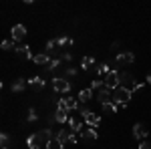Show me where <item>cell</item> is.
Wrapping results in <instances>:
<instances>
[{"instance_id": "4", "label": "cell", "mask_w": 151, "mask_h": 149, "mask_svg": "<svg viewBox=\"0 0 151 149\" xmlns=\"http://www.w3.org/2000/svg\"><path fill=\"white\" fill-rule=\"evenodd\" d=\"M81 115H83V119L89 123V127H95V129H97L99 123H101V117L97 113H93L91 109H87V107H81Z\"/></svg>"}, {"instance_id": "33", "label": "cell", "mask_w": 151, "mask_h": 149, "mask_svg": "<svg viewBox=\"0 0 151 149\" xmlns=\"http://www.w3.org/2000/svg\"><path fill=\"white\" fill-rule=\"evenodd\" d=\"M63 60H73V55H70V53H65V55H63Z\"/></svg>"}, {"instance_id": "25", "label": "cell", "mask_w": 151, "mask_h": 149, "mask_svg": "<svg viewBox=\"0 0 151 149\" xmlns=\"http://www.w3.org/2000/svg\"><path fill=\"white\" fill-rule=\"evenodd\" d=\"M0 143H2V149H6V145L10 143V135L8 133H2L0 135Z\"/></svg>"}, {"instance_id": "26", "label": "cell", "mask_w": 151, "mask_h": 149, "mask_svg": "<svg viewBox=\"0 0 151 149\" xmlns=\"http://www.w3.org/2000/svg\"><path fill=\"white\" fill-rule=\"evenodd\" d=\"M58 65H60V58H52V60H50V63L47 65V71H55Z\"/></svg>"}, {"instance_id": "19", "label": "cell", "mask_w": 151, "mask_h": 149, "mask_svg": "<svg viewBox=\"0 0 151 149\" xmlns=\"http://www.w3.org/2000/svg\"><path fill=\"white\" fill-rule=\"evenodd\" d=\"M32 60H35L36 65H42V67L50 63V58H48V55H45V53H40V55H35V58H32Z\"/></svg>"}, {"instance_id": "8", "label": "cell", "mask_w": 151, "mask_h": 149, "mask_svg": "<svg viewBox=\"0 0 151 149\" xmlns=\"http://www.w3.org/2000/svg\"><path fill=\"white\" fill-rule=\"evenodd\" d=\"M97 99L101 101V105L109 103V101H113V91L107 89V87H103V89H99V93H97Z\"/></svg>"}, {"instance_id": "5", "label": "cell", "mask_w": 151, "mask_h": 149, "mask_svg": "<svg viewBox=\"0 0 151 149\" xmlns=\"http://www.w3.org/2000/svg\"><path fill=\"white\" fill-rule=\"evenodd\" d=\"M26 145H28L30 149H40L42 145H47V141L42 139L40 131H38V133H35V135H28V137H26Z\"/></svg>"}, {"instance_id": "30", "label": "cell", "mask_w": 151, "mask_h": 149, "mask_svg": "<svg viewBox=\"0 0 151 149\" xmlns=\"http://www.w3.org/2000/svg\"><path fill=\"white\" fill-rule=\"evenodd\" d=\"M38 119V115H36L35 109H28V121H36Z\"/></svg>"}, {"instance_id": "10", "label": "cell", "mask_w": 151, "mask_h": 149, "mask_svg": "<svg viewBox=\"0 0 151 149\" xmlns=\"http://www.w3.org/2000/svg\"><path fill=\"white\" fill-rule=\"evenodd\" d=\"M137 83L133 79V75H129V73H121V87H125V89H131L133 91V87H135Z\"/></svg>"}, {"instance_id": "34", "label": "cell", "mask_w": 151, "mask_h": 149, "mask_svg": "<svg viewBox=\"0 0 151 149\" xmlns=\"http://www.w3.org/2000/svg\"><path fill=\"white\" fill-rule=\"evenodd\" d=\"M67 75H69V77H73V75H77V69H73V67H70V69H67Z\"/></svg>"}, {"instance_id": "16", "label": "cell", "mask_w": 151, "mask_h": 149, "mask_svg": "<svg viewBox=\"0 0 151 149\" xmlns=\"http://www.w3.org/2000/svg\"><path fill=\"white\" fill-rule=\"evenodd\" d=\"M26 85H28V81H24V79H16L14 83H12V93H22L24 89H26Z\"/></svg>"}, {"instance_id": "21", "label": "cell", "mask_w": 151, "mask_h": 149, "mask_svg": "<svg viewBox=\"0 0 151 149\" xmlns=\"http://www.w3.org/2000/svg\"><path fill=\"white\" fill-rule=\"evenodd\" d=\"M55 137H57L58 141H60V143H65V141H69L70 133H69V129H60V131H58V133L55 135Z\"/></svg>"}, {"instance_id": "32", "label": "cell", "mask_w": 151, "mask_h": 149, "mask_svg": "<svg viewBox=\"0 0 151 149\" xmlns=\"http://www.w3.org/2000/svg\"><path fill=\"white\" fill-rule=\"evenodd\" d=\"M139 149H151V143H149V141H141Z\"/></svg>"}, {"instance_id": "27", "label": "cell", "mask_w": 151, "mask_h": 149, "mask_svg": "<svg viewBox=\"0 0 151 149\" xmlns=\"http://www.w3.org/2000/svg\"><path fill=\"white\" fill-rule=\"evenodd\" d=\"M97 73H99V75H109V73H111V71H109V65H99V67H97Z\"/></svg>"}, {"instance_id": "9", "label": "cell", "mask_w": 151, "mask_h": 149, "mask_svg": "<svg viewBox=\"0 0 151 149\" xmlns=\"http://www.w3.org/2000/svg\"><path fill=\"white\" fill-rule=\"evenodd\" d=\"M24 36H26V28H24L22 24H14L12 26V40L18 42V40H22Z\"/></svg>"}, {"instance_id": "24", "label": "cell", "mask_w": 151, "mask_h": 149, "mask_svg": "<svg viewBox=\"0 0 151 149\" xmlns=\"http://www.w3.org/2000/svg\"><path fill=\"white\" fill-rule=\"evenodd\" d=\"M73 42H75V40H73V38H69V36H58V38H57V45H58V46L73 45Z\"/></svg>"}, {"instance_id": "15", "label": "cell", "mask_w": 151, "mask_h": 149, "mask_svg": "<svg viewBox=\"0 0 151 149\" xmlns=\"http://www.w3.org/2000/svg\"><path fill=\"white\" fill-rule=\"evenodd\" d=\"M16 55H18V57H24V58H28V60H30V58H35V57H32V53H30V46H28V45L16 46Z\"/></svg>"}, {"instance_id": "1", "label": "cell", "mask_w": 151, "mask_h": 149, "mask_svg": "<svg viewBox=\"0 0 151 149\" xmlns=\"http://www.w3.org/2000/svg\"><path fill=\"white\" fill-rule=\"evenodd\" d=\"M131 95H133V91H131V89L117 87L115 91H113V103H115L117 107H127V103L131 101Z\"/></svg>"}, {"instance_id": "17", "label": "cell", "mask_w": 151, "mask_h": 149, "mask_svg": "<svg viewBox=\"0 0 151 149\" xmlns=\"http://www.w3.org/2000/svg\"><path fill=\"white\" fill-rule=\"evenodd\" d=\"M81 137H83V139H87V141H95V139L99 137V135H97V131H95V127H87V129H83Z\"/></svg>"}, {"instance_id": "18", "label": "cell", "mask_w": 151, "mask_h": 149, "mask_svg": "<svg viewBox=\"0 0 151 149\" xmlns=\"http://www.w3.org/2000/svg\"><path fill=\"white\" fill-rule=\"evenodd\" d=\"M93 99V89H83L79 93V103H87V101H91Z\"/></svg>"}, {"instance_id": "35", "label": "cell", "mask_w": 151, "mask_h": 149, "mask_svg": "<svg viewBox=\"0 0 151 149\" xmlns=\"http://www.w3.org/2000/svg\"><path fill=\"white\" fill-rule=\"evenodd\" d=\"M147 83H149V85H151V71H149V73H147Z\"/></svg>"}, {"instance_id": "3", "label": "cell", "mask_w": 151, "mask_h": 149, "mask_svg": "<svg viewBox=\"0 0 151 149\" xmlns=\"http://www.w3.org/2000/svg\"><path fill=\"white\" fill-rule=\"evenodd\" d=\"M52 119H55L57 123H60V125H63V123H69V119H70L69 117V109L65 107L63 99L57 103V111H55V117H52Z\"/></svg>"}, {"instance_id": "23", "label": "cell", "mask_w": 151, "mask_h": 149, "mask_svg": "<svg viewBox=\"0 0 151 149\" xmlns=\"http://www.w3.org/2000/svg\"><path fill=\"white\" fill-rule=\"evenodd\" d=\"M103 111H105V113H109V115H111V113H117V105L113 103V101H109V103L103 105Z\"/></svg>"}, {"instance_id": "13", "label": "cell", "mask_w": 151, "mask_h": 149, "mask_svg": "<svg viewBox=\"0 0 151 149\" xmlns=\"http://www.w3.org/2000/svg\"><path fill=\"white\" fill-rule=\"evenodd\" d=\"M63 103H65V107H67L69 111L81 109V105H79V99H75V97H65V99H63Z\"/></svg>"}, {"instance_id": "12", "label": "cell", "mask_w": 151, "mask_h": 149, "mask_svg": "<svg viewBox=\"0 0 151 149\" xmlns=\"http://www.w3.org/2000/svg\"><path fill=\"white\" fill-rule=\"evenodd\" d=\"M135 60V55L133 53H119L117 55V63L119 65H129V63H133Z\"/></svg>"}, {"instance_id": "11", "label": "cell", "mask_w": 151, "mask_h": 149, "mask_svg": "<svg viewBox=\"0 0 151 149\" xmlns=\"http://www.w3.org/2000/svg\"><path fill=\"white\" fill-rule=\"evenodd\" d=\"M69 127H70L73 133H79V135L83 133V121H81V119H77V117H70V119H69Z\"/></svg>"}, {"instance_id": "6", "label": "cell", "mask_w": 151, "mask_h": 149, "mask_svg": "<svg viewBox=\"0 0 151 149\" xmlns=\"http://www.w3.org/2000/svg\"><path fill=\"white\" fill-rule=\"evenodd\" d=\"M52 89H55L57 93H69L70 91V83L67 79L57 77V79H52Z\"/></svg>"}, {"instance_id": "31", "label": "cell", "mask_w": 151, "mask_h": 149, "mask_svg": "<svg viewBox=\"0 0 151 149\" xmlns=\"http://www.w3.org/2000/svg\"><path fill=\"white\" fill-rule=\"evenodd\" d=\"M79 137H81V135H79V133H70L69 141H70V143H77V141H79Z\"/></svg>"}, {"instance_id": "20", "label": "cell", "mask_w": 151, "mask_h": 149, "mask_svg": "<svg viewBox=\"0 0 151 149\" xmlns=\"http://www.w3.org/2000/svg\"><path fill=\"white\" fill-rule=\"evenodd\" d=\"M45 147H47V149H65V143H60L57 137H52L47 145H45Z\"/></svg>"}, {"instance_id": "22", "label": "cell", "mask_w": 151, "mask_h": 149, "mask_svg": "<svg viewBox=\"0 0 151 149\" xmlns=\"http://www.w3.org/2000/svg\"><path fill=\"white\" fill-rule=\"evenodd\" d=\"M93 65H95V58H93V57H85V58H83V63H81V67H83L85 71H89Z\"/></svg>"}, {"instance_id": "2", "label": "cell", "mask_w": 151, "mask_h": 149, "mask_svg": "<svg viewBox=\"0 0 151 149\" xmlns=\"http://www.w3.org/2000/svg\"><path fill=\"white\" fill-rule=\"evenodd\" d=\"M103 85L107 89H111V91H115L117 87H121V73H117V71H111L109 75H105L103 79Z\"/></svg>"}, {"instance_id": "29", "label": "cell", "mask_w": 151, "mask_h": 149, "mask_svg": "<svg viewBox=\"0 0 151 149\" xmlns=\"http://www.w3.org/2000/svg\"><path fill=\"white\" fill-rule=\"evenodd\" d=\"M57 38H52V40H48L47 42V50H55V48H57Z\"/></svg>"}, {"instance_id": "28", "label": "cell", "mask_w": 151, "mask_h": 149, "mask_svg": "<svg viewBox=\"0 0 151 149\" xmlns=\"http://www.w3.org/2000/svg\"><path fill=\"white\" fill-rule=\"evenodd\" d=\"M10 48H14V50H16L14 40H4V42H2V50H10Z\"/></svg>"}, {"instance_id": "14", "label": "cell", "mask_w": 151, "mask_h": 149, "mask_svg": "<svg viewBox=\"0 0 151 149\" xmlns=\"http://www.w3.org/2000/svg\"><path fill=\"white\" fill-rule=\"evenodd\" d=\"M28 87L35 89V91H42L45 89V81L40 79V77H32V79L28 81Z\"/></svg>"}, {"instance_id": "7", "label": "cell", "mask_w": 151, "mask_h": 149, "mask_svg": "<svg viewBox=\"0 0 151 149\" xmlns=\"http://www.w3.org/2000/svg\"><path fill=\"white\" fill-rule=\"evenodd\" d=\"M147 135H149V131H147V127L143 125V123H135V125H133V137H135V139L145 141Z\"/></svg>"}]
</instances>
